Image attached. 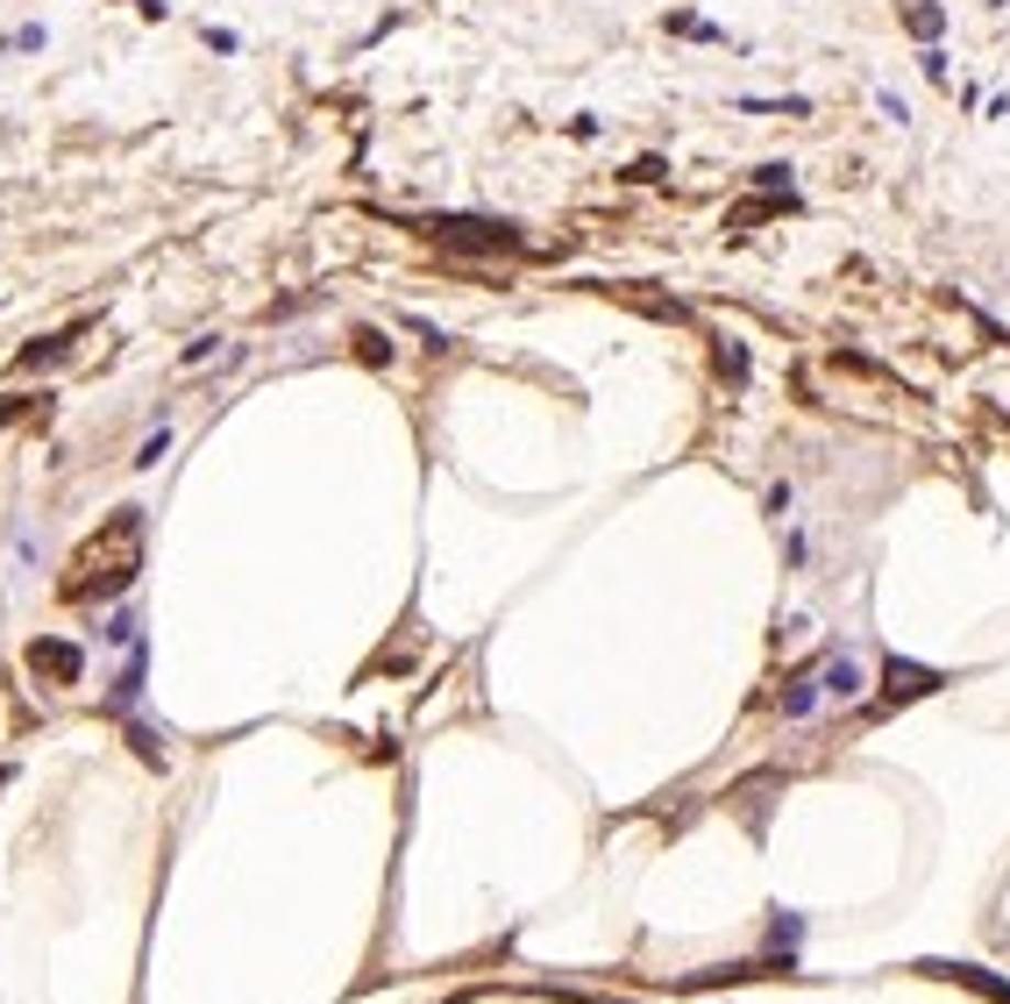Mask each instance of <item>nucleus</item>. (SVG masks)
<instances>
[{"instance_id":"5701e85b","label":"nucleus","mask_w":1010,"mask_h":1004,"mask_svg":"<svg viewBox=\"0 0 1010 1004\" xmlns=\"http://www.w3.org/2000/svg\"><path fill=\"white\" fill-rule=\"evenodd\" d=\"M989 8H997V14H1003V8H1010V0H989Z\"/></svg>"},{"instance_id":"ddd939ff","label":"nucleus","mask_w":1010,"mask_h":1004,"mask_svg":"<svg viewBox=\"0 0 1010 1004\" xmlns=\"http://www.w3.org/2000/svg\"><path fill=\"white\" fill-rule=\"evenodd\" d=\"M669 29H676V36H698V43H726V29L698 22V14H669Z\"/></svg>"},{"instance_id":"9b49d317","label":"nucleus","mask_w":1010,"mask_h":1004,"mask_svg":"<svg viewBox=\"0 0 1010 1004\" xmlns=\"http://www.w3.org/2000/svg\"><path fill=\"white\" fill-rule=\"evenodd\" d=\"M755 186H762V192H797V164H762Z\"/></svg>"},{"instance_id":"f3484780","label":"nucleus","mask_w":1010,"mask_h":1004,"mask_svg":"<svg viewBox=\"0 0 1010 1004\" xmlns=\"http://www.w3.org/2000/svg\"><path fill=\"white\" fill-rule=\"evenodd\" d=\"M164 449H171V434H164V428H157V434H149V442H143V449H135V471H157V456H164Z\"/></svg>"},{"instance_id":"6ab92c4d","label":"nucleus","mask_w":1010,"mask_h":1004,"mask_svg":"<svg viewBox=\"0 0 1010 1004\" xmlns=\"http://www.w3.org/2000/svg\"><path fill=\"white\" fill-rule=\"evenodd\" d=\"M8 51H43V22H22V29L8 36Z\"/></svg>"},{"instance_id":"f8f14e48","label":"nucleus","mask_w":1010,"mask_h":1004,"mask_svg":"<svg viewBox=\"0 0 1010 1004\" xmlns=\"http://www.w3.org/2000/svg\"><path fill=\"white\" fill-rule=\"evenodd\" d=\"M108 641H122V649H135V641H143V627H135V613H129V606H114V613H108Z\"/></svg>"},{"instance_id":"423d86ee","label":"nucleus","mask_w":1010,"mask_h":1004,"mask_svg":"<svg viewBox=\"0 0 1010 1004\" xmlns=\"http://www.w3.org/2000/svg\"><path fill=\"white\" fill-rule=\"evenodd\" d=\"M143 670H149V649L135 641V649H129V663H122V677H114V692H108V713H129L135 698H143Z\"/></svg>"},{"instance_id":"9d476101","label":"nucleus","mask_w":1010,"mask_h":1004,"mask_svg":"<svg viewBox=\"0 0 1010 1004\" xmlns=\"http://www.w3.org/2000/svg\"><path fill=\"white\" fill-rule=\"evenodd\" d=\"M741 114H811L804 93H783V100H741Z\"/></svg>"},{"instance_id":"1a4fd4ad","label":"nucleus","mask_w":1010,"mask_h":1004,"mask_svg":"<svg viewBox=\"0 0 1010 1004\" xmlns=\"http://www.w3.org/2000/svg\"><path fill=\"white\" fill-rule=\"evenodd\" d=\"M819 670H797L790 677V692H783V719H811V706H819Z\"/></svg>"},{"instance_id":"f257e3e1","label":"nucleus","mask_w":1010,"mask_h":1004,"mask_svg":"<svg viewBox=\"0 0 1010 1004\" xmlns=\"http://www.w3.org/2000/svg\"><path fill=\"white\" fill-rule=\"evenodd\" d=\"M135 577H143V506H114L100 534H86L79 556H71L65 598L71 606H114V598H129Z\"/></svg>"},{"instance_id":"4be33fe9","label":"nucleus","mask_w":1010,"mask_h":1004,"mask_svg":"<svg viewBox=\"0 0 1010 1004\" xmlns=\"http://www.w3.org/2000/svg\"><path fill=\"white\" fill-rule=\"evenodd\" d=\"M135 8H143L149 22H164V14H171V0H135Z\"/></svg>"},{"instance_id":"2eb2a0df","label":"nucleus","mask_w":1010,"mask_h":1004,"mask_svg":"<svg viewBox=\"0 0 1010 1004\" xmlns=\"http://www.w3.org/2000/svg\"><path fill=\"white\" fill-rule=\"evenodd\" d=\"M356 356H364V364H391V342L378 328H356Z\"/></svg>"},{"instance_id":"0eeeda50","label":"nucleus","mask_w":1010,"mask_h":1004,"mask_svg":"<svg viewBox=\"0 0 1010 1004\" xmlns=\"http://www.w3.org/2000/svg\"><path fill=\"white\" fill-rule=\"evenodd\" d=\"M932 684H940V670H925V663H889V692H883V706H897V698H925Z\"/></svg>"},{"instance_id":"20e7f679","label":"nucleus","mask_w":1010,"mask_h":1004,"mask_svg":"<svg viewBox=\"0 0 1010 1004\" xmlns=\"http://www.w3.org/2000/svg\"><path fill=\"white\" fill-rule=\"evenodd\" d=\"M862 684H868V670H862V655H854V649H833L819 663V692L840 698V706H854V698H862Z\"/></svg>"},{"instance_id":"412c9836","label":"nucleus","mask_w":1010,"mask_h":1004,"mask_svg":"<svg viewBox=\"0 0 1010 1004\" xmlns=\"http://www.w3.org/2000/svg\"><path fill=\"white\" fill-rule=\"evenodd\" d=\"M29 407H36V393H22V399H8V407H0V428H8V421H14V413H29Z\"/></svg>"},{"instance_id":"aec40b11","label":"nucleus","mask_w":1010,"mask_h":1004,"mask_svg":"<svg viewBox=\"0 0 1010 1004\" xmlns=\"http://www.w3.org/2000/svg\"><path fill=\"white\" fill-rule=\"evenodd\" d=\"M207 43H214L221 57H229V51H243V36H235V29H214V22H207Z\"/></svg>"},{"instance_id":"dca6fc26","label":"nucleus","mask_w":1010,"mask_h":1004,"mask_svg":"<svg viewBox=\"0 0 1010 1004\" xmlns=\"http://www.w3.org/2000/svg\"><path fill=\"white\" fill-rule=\"evenodd\" d=\"M876 114H883V122H911V108H903V93H889V86H876Z\"/></svg>"},{"instance_id":"4468645a","label":"nucleus","mask_w":1010,"mask_h":1004,"mask_svg":"<svg viewBox=\"0 0 1010 1004\" xmlns=\"http://www.w3.org/2000/svg\"><path fill=\"white\" fill-rule=\"evenodd\" d=\"M918 71H925L932 86H946V43H918Z\"/></svg>"},{"instance_id":"39448f33","label":"nucleus","mask_w":1010,"mask_h":1004,"mask_svg":"<svg viewBox=\"0 0 1010 1004\" xmlns=\"http://www.w3.org/2000/svg\"><path fill=\"white\" fill-rule=\"evenodd\" d=\"M79 335H86V328H57V335H36L22 356H14V371H51V364H65Z\"/></svg>"},{"instance_id":"7ed1b4c3","label":"nucleus","mask_w":1010,"mask_h":1004,"mask_svg":"<svg viewBox=\"0 0 1010 1004\" xmlns=\"http://www.w3.org/2000/svg\"><path fill=\"white\" fill-rule=\"evenodd\" d=\"M434 235H442L448 250H491V257H520V235L506 229V221H477V214H442L434 221Z\"/></svg>"},{"instance_id":"f03ea898","label":"nucleus","mask_w":1010,"mask_h":1004,"mask_svg":"<svg viewBox=\"0 0 1010 1004\" xmlns=\"http://www.w3.org/2000/svg\"><path fill=\"white\" fill-rule=\"evenodd\" d=\"M22 663H29V677H43L51 692H71V684H86V649L79 641H65V635H36L22 649Z\"/></svg>"},{"instance_id":"a211bd4d","label":"nucleus","mask_w":1010,"mask_h":1004,"mask_svg":"<svg viewBox=\"0 0 1010 1004\" xmlns=\"http://www.w3.org/2000/svg\"><path fill=\"white\" fill-rule=\"evenodd\" d=\"M719 371H726V378H733V385H741V378H747V350H741V342H726V350H719Z\"/></svg>"},{"instance_id":"6e6552de","label":"nucleus","mask_w":1010,"mask_h":1004,"mask_svg":"<svg viewBox=\"0 0 1010 1004\" xmlns=\"http://www.w3.org/2000/svg\"><path fill=\"white\" fill-rule=\"evenodd\" d=\"M903 29H911L918 43H940L946 36V8L940 0H911V8H903Z\"/></svg>"}]
</instances>
